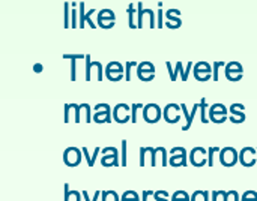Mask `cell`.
I'll list each match as a JSON object with an SVG mask.
<instances>
[{
    "label": "cell",
    "instance_id": "obj_14",
    "mask_svg": "<svg viewBox=\"0 0 257 201\" xmlns=\"http://www.w3.org/2000/svg\"><path fill=\"white\" fill-rule=\"evenodd\" d=\"M146 164L155 167L157 165V149L154 147H142L140 149V167Z\"/></svg>",
    "mask_w": 257,
    "mask_h": 201
},
{
    "label": "cell",
    "instance_id": "obj_51",
    "mask_svg": "<svg viewBox=\"0 0 257 201\" xmlns=\"http://www.w3.org/2000/svg\"><path fill=\"white\" fill-rule=\"evenodd\" d=\"M104 110H110V105H108V104H96V105H95V108H93V111H95V113H98V111H104Z\"/></svg>",
    "mask_w": 257,
    "mask_h": 201
},
{
    "label": "cell",
    "instance_id": "obj_11",
    "mask_svg": "<svg viewBox=\"0 0 257 201\" xmlns=\"http://www.w3.org/2000/svg\"><path fill=\"white\" fill-rule=\"evenodd\" d=\"M181 110H182V108H181L178 104H169V105L164 108V111H163L164 120H166L167 123H170V125L178 123V122L181 120Z\"/></svg>",
    "mask_w": 257,
    "mask_h": 201
},
{
    "label": "cell",
    "instance_id": "obj_46",
    "mask_svg": "<svg viewBox=\"0 0 257 201\" xmlns=\"http://www.w3.org/2000/svg\"><path fill=\"white\" fill-rule=\"evenodd\" d=\"M163 18H164V11L160 8V11H158V17H157V27H158V29H163V26H164Z\"/></svg>",
    "mask_w": 257,
    "mask_h": 201
},
{
    "label": "cell",
    "instance_id": "obj_44",
    "mask_svg": "<svg viewBox=\"0 0 257 201\" xmlns=\"http://www.w3.org/2000/svg\"><path fill=\"white\" fill-rule=\"evenodd\" d=\"M194 78L197 81H208L212 78V74H203V72H194Z\"/></svg>",
    "mask_w": 257,
    "mask_h": 201
},
{
    "label": "cell",
    "instance_id": "obj_25",
    "mask_svg": "<svg viewBox=\"0 0 257 201\" xmlns=\"http://www.w3.org/2000/svg\"><path fill=\"white\" fill-rule=\"evenodd\" d=\"M194 72H203V74H211L212 72V68L209 63L206 62H199L194 65Z\"/></svg>",
    "mask_w": 257,
    "mask_h": 201
},
{
    "label": "cell",
    "instance_id": "obj_22",
    "mask_svg": "<svg viewBox=\"0 0 257 201\" xmlns=\"http://www.w3.org/2000/svg\"><path fill=\"white\" fill-rule=\"evenodd\" d=\"M81 152H83V155H84V159L87 161V165H89V167H93V165H95V161H96V156L99 155L101 149H99V147H96V149H95V152H93V155H90V153H89V150H87L86 147H83V149H81Z\"/></svg>",
    "mask_w": 257,
    "mask_h": 201
},
{
    "label": "cell",
    "instance_id": "obj_3",
    "mask_svg": "<svg viewBox=\"0 0 257 201\" xmlns=\"http://www.w3.org/2000/svg\"><path fill=\"white\" fill-rule=\"evenodd\" d=\"M220 162L224 167H233L239 162V153L233 147H224L220 150Z\"/></svg>",
    "mask_w": 257,
    "mask_h": 201
},
{
    "label": "cell",
    "instance_id": "obj_38",
    "mask_svg": "<svg viewBox=\"0 0 257 201\" xmlns=\"http://www.w3.org/2000/svg\"><path fill=\"white\" fill-rule=\"evenodd\" d=\"M105 78L110 81H120L123 77V72H105Z\"/></svg>",
    "mask_w": 257,
    "mask_h": 201
},
{
    "label": "cell",
    "instance_id": "obj_36",
    "mask_svg": "<svg viewBox=\"0 0 257 201\" xmlns=\"http://www.w3.org/2000/svg\"><path fill=\"white\" fill-rule=\"evenodd\" d=\"M206 108H208V102H206V98H202L200 99V111H202V122L206 125L209 122V119L206 117Z\"/></svg>",
    "mask_w": 257,
    "mask_h": 201
},
{
    "label": "cell",
    "instance_id": "obj_40",
    "mask_svg": "<svg viewBox=\"0 0 257 201\" xmlns=\"http://www.w3.org/2000/svg\"><path fill=\"white\" fill-rule=\"evenodd\" d=\"M120 155H122V158H120V165H122V167H126V140L122 141Z\"/></svg>",
    "mask_w": 257,
    "mask_h": 201
},
{
    "label": "cell",
    "instance_id": "obj_27",
    "mask_svg": "<svg viewBox=\"0 0 257 201\" xmlns=\"http://www.w3.org/2000/svg\"><path fill=\"white\" fill-rule=\"evenodd\" d=\"M101 198H102V201H120L116 191H102Z\"/></svg>",
    "mask_w": 257,
    "mask_h": 201
},
{
    "label": "cell",
    "instance_id": "obj_34",
    "mask_svg": "<svg viewBox=\"0 0 257 201\" xmlns=\"http://www.w3.org/2000/svg\"><path fill=\"white\" fill-rule=\"evenodd\" d=\"M78 3H75V2H72V14H71V27L72 29H75L77 26H78V20H80V17H77V6Z\"/></svg>",
    "mask_w": 257,
    "mask_h": 201
},
{
    "label": "cell",
    "instance_id": "obj_30",
    "mask_svg": "<svg viewBox=\"0 0 257 201\" xmlns=\"http://www.w3.org/2000/svg\"><path fill=\"white\" fill-rule=\"evenodd\" d=\"M120 201H140V197L136 191H125L120 197Z\"/></svg>",
    "mask_w": 257,
    "mask_h": 201
},
{
    "label": "cell",
    "instance_id": "obj_15",
    "mask_svg": "<svg viewBox=\"0 0 257 201\" xmlns=\"http://www.w3.org/2000/svg\"><path fill=\"white\" fill-rule=\"evenodd\" d=\"M256 153V149H253V147H244L241 150V153H239V162H241V165H244V167H254V164L257 162Z\"/></svg>",
    "mask_w": 257,
    "mask_h": 201
},
{
    "label": "cell",
    "instance_id": "obj_19",
    "mask_svg": "<svg viewBox=\"0 0 257 201\" xmlns=\"http://www.w3.org/2000/svg\"><path fill=\"white\" fill-rule=\"evenodd\" d=\"M166 68H167V71H169V75H170V80L172 81H176L178 80V74L181 72V75H184V65L181 63V62H178L176 63V68L173 69L172 68V63L170 62H166Z\"/></svg>",
    "mask_w": 257,
    "mask_h": 201
},
{
    "label": "cell",
    "instance_id": "obj_6",
    "mask_svg": "<svg viewBox=\"0 0 257 201\" xmlns=\"http://www.w3.org/2000/svg\"><path fill=\"white\" fill-rule=\"evenodd\" d=\"M81 155L83 152L77 147H68L63 153V162L65 165L74 168V167H78L80 162H81Z\"/></svg>",
    "mask_w": 257,
    "mask_h": 201
},
{
    "label": "cell",
    "instance_id": "obj_9",
    "mask_svg": "<svg viewBox=\"0 0 257 201\" xmlns=\"http://www.w3.org/2000/svg\"><path fill=\"white\" fill-rule=\"evenodd\" d=\"M190 164L194 167H203L208 164V150L203 147H194L190 152Z\"/></svg>",
    "mask_w": 257,
    "mask_h": 201
},
{
    "label": "cell",
    "instance_id": "obj_35",
    "mask_svg": "<svg viewBox=\"0 0 257 201\" xmlns=\"http://www.w3.org/2000/svg\"><path fill=\"white\" fill-rule=\"evenodd\" d=\"M218 152H220L218 147H209V150H208V165L209 167H214V164H215V153H218Z\"/></svg>",
    "mask_w": 257,
    "mask_h": 201
},
{
    "label": "cell",
    "instance_id": "obj_20",
    "mask_svg": "<svg viewBox=\"0 0 257 201\" xmlns=\"http://www.w3.org/2000/svg\"><path fill=\"white\" fill-rule=\"evenodd\" d=\"M111 108L110 110H104V111H98L93 113V122L96 123H110L111 122Z\"/></svg>",
    "mask_w": 257,
    "mask_h": 201
},
{
    "label": "cell",
    "instance_id": "obj_10",
    "mask_svg": "<svg viewBox=\"0 0 257 201\" xmlns=\"http://www.w3.org/2000/svg\"><path fill=\"white\" fill-rule=\"evenodd\" d=\"M113 117L117 123L123 125L131 120V108L126 104H117L113 108Z\"/></svg>",
    "mask_w": 257,
    "mask_h": 201
},
{
    "label": "cell",
    "instance_id": "obj_26",
    "mask_svg": "<svg viewBox=\"0 0 257 201\" xmlns=\"http://www.w3.org/2000/svg\"><path fill=\"white\" fill-rule=\"evenodd\" d=\"M181 108H182L184 116H185V125L182 126V131H188V129L191 128V125H193V120H191V116H190V113H188V110H187V105H185V104H182V105H181Z\"/></svg>",
    "mask_w": 257,
    "mask_h": 201
},
{
    "label": "cell",
    "instance_id": "obj_12",
    "mask_svg": "<svg viewBox=\"0 0 257 201\" xmlns=\"http://www.w3.org/2000/svg\"><path fill=\"white\" fill-rule=\"evenodd\" d=\"M166 15V27L167 29H179L182 26V20L179 18L181 17V11L179 9H169L164 12Z\"/></svg>",
    "mask_w": 257,
    "mask_h": 201
},
{
    "label": "cell",
    "instance_id": "obj_18",
    "mask_svg": "<svg viewBox=\"0 0 257 201\" xmlns=\"http://www.w3.org/2000/svg\"><path fill=\"white\" fill-rule=\"evenodd\" d=\"M63 59H66V60H71V81H75L77 80V65H75V62L77 60H80V59H86V54H63Z\"/></svg>",
    "mask_w": 257,
    "mask_h": 201
},
{
    "label": "cell",
    "instance_id": "obj_17",
    "mask_svg": "<svg viewBox=\"0 0 257 201\" xmlns=\"http://www.w3.org/2000/svg\"><path fill=\"white\" fill-rule=\"evenodd\" d=\"M86 81H90V78H92V74H90V69L92 68H95L96 69V75H98V80L99 81H102V65L99 63V62H92L90 60V56L89 54H86Z\"/></svg>",
    "mask_w": 257,
    "mask_h": 201
},
{
    "label": "cell",
    "instance_id": "obj_32",
    "mask_svg": "<svg viewBox=\"0 0 257 201\" xmlns=\"http://www.w3.org/2000/svg\"><path fill=\"white\" fill-rule=\"evenodd\" d=\"M157 153L161 156V165L167 167L169 165V158H167V149L166 147H157ZM157 155V156H158Z\"/></svg>",
    "mask_w": 257,
    "mask_h": 201
},
{
    "label": "cell",
    "instance_id": "obj_2",
    "mask_svg": "<svg viewBox=\"0 0 257 201\" xmlns=\"http://www.w3.org/2000/svg\"><path fill=\"white\" fill-rule=\"evenodd\" d=\"M161 117H163V111H161L160 105H157V104L145 105V108H143V120L146 123H151V125L158 123L161 120Z\"/></svg>",
    "mask_w": 257,
    "mask_h": 201
},
{
    "label": "cell",
    "instance_id": "obj_24",
    "mask_svg": "<svg viewBox=\"0 0 257 201\" xmlns=\"http://www.w3.org/2000/svg\"><path fill=\"white\" fill-rule=\"evenodd\" d=\"M93 14H95V9H90V11L84 15V18H81V20H80L78 27H80V29H84V24H86V23H89V26H90L92 29H95V27H96V24L92 21V15H93Z\"/></svg>",
    "mask_w": 257,
    "mask_h": 201
},
{
    "label": "cell",
    "instance_id": "obj_49",
    "mask_svg": "<svg viewBox=\"0 0 257 201\" xmlns=\"http://www.w3.org/2000/svg\"><path fill=\"white\" fill-rule=\"evenodd\" d=\"M81 194H83V198H84V201H98V198H99V195H101V191H95V195H93V198H92V200H89L87 191H83Z\"/></svg>",
    "mask_w": 257,
    "mask_h": 201
},
{
    "label": "cell",
    "instance_id": "obj_8",
    "mask_svg": "<svg viewBox=\"0 0 257 201\" xmlns=\"http://www.w3.org/2000/svg\"><path fill=\"white\" fill-rule=\"evenodd\" d=\"M116 15L111 9H101L96 17V23L101 29H111L114 26Z\"/></svg>",
    "mask_w": 257,
    "mask_h": 201
},
{
    "label": "cell",
    "instance_id": "obj_52",
    "mask_svg": "<svg viewBox=\"0 0 257 201\" xmlns=\"http://www.w3.org/2000/svg\"><path fill=\"white\" fill-rule=\"evenodd\" d=\"M71 191H69V186L68 183H65V201H71Z\"/></svg>",
    "mask_w": 257,
    "mask_h": 201
},
{
    "label": "cell",
    "instance_id": "obj_47",
    "mask_svg": "<svg viewBox=\"0 0 257 201\" xmlns=\"http://www.w3.org/2000/svg\"><path fill=\"white\" fill-rule=\"evenodd\" d=\"M224 63L223 62H215L214 63V75H212V80L214 81H218V69H220V66H223Z\"/></svg>",
    "mask_w": 257,
    "mask_h": 201
},
{
    "label": "cell",
    "instance_id": "obj_43",
    "mask_svg": "<svg viewBox=\"0 0 257 201\" xmlns=\"http://www.w3.org/2000/svg\"><path fill=\"white\" fill-rule=\"evenodd\" d=\"M71 111H74V104H66L65 105V123L71 122Z\"/></svg>",
    "mask_w": 257,
    "mask_h": 201
},
{
    "label": "cell",
    "instance_id": "obj_48",
    "mask_svg": "<svg viewBox=\"0 0 257 201\" xmlns=\"http://www.w3.org/2000/svg\"><path fill=\"white\" fill-rule=\"evenodd\" d=\"M101 152H102V155H119V150L116 147H105Z\"/></svg>",
    "mask_w": 257,
    "mask_h": 201
},
{
    "label": "cell",
    "instance_id": "obj_28",
    "mask_svg": "<svg viewBox=\"0 0 257 201\" xmlns=\"http://www.w3.org/2000/svg\"><path fill=\"white\" fill-rule=\"evenodd\" d=\"M209 192L208 191H196L191 195V201H209Z\"/></svg>",
    "mask_w": 257,
    "mask_h": 201
},
{
    "label": "cell",
    "instance_id": "obj_5",
    "mask_svg": "<svg viewBox=\"0 0 257 201\" xmlns=\"http://www.w3.org/2000/svg\"><path fill=\"white\" fill-rule=\"evenodd\" d=\"M227 113H229V110L223 104H214L209 108V120L217 125L224 123L227 120Z\"/></svg>",
    "mask_w": 257,
    "mask_h": 201
},
{
    "label": "cell",
    "instance_id": "obj_31",
    "mask_svg": "<svg viewBox=\"0 0 257 201\" xmlns=\"http://www.w3.org/2000/svg\"><path fill=\"white\" fill-rule=\"evenodd\" d=\"M137 72H155V66L151 62H142L137 66Z\"/></svg>",
    "mask_w": 257,
    "mask_h": 201
},
{
    "label": "cell",
    "instance_id": "obj_7",
    "mask_svg": "<svg viewBox=\"0 0 257 201\" xmlns=\"http://www.w3.org/2000/svg\"><path fill=\"white\" fill-rule=\"evenodd\" d=\"M170 161L169 164L172 167H187L188 161H187V150L184 147H173L170 150Z\"/></svg>",
    "mask_w": 257,
    "mask_h": 201
},
{
    "label": "cell",
    "instance_id": "obj_50",
    "mask_svg": "<svg viewBox=\"0 0 257 201\" xmlns=\"http://www.w3.org/2000/svg\"><path fill=\"white\" fill-rule=\"evenodd\" d=\"M193 69V62H190L188 65H187V68H185V71H184V75H182V81H187L188 80V75H190V71Z\"/></svg>",
    "mask_w": 257,
    "mask_h": 201
},
{
    "label": "cell",
    "instance_id": "obj_45",
    "mask_svg": "<svg viewBox=\"0 0 257 201\" xmlns=\"http://www.w3.org/2000/svg\"><path fill=\"white\" fill-rule=\"evenodd\" d=\"M134 65H137L136 62H126L125 63V66H126V72H125V80L126 81H130L131 80V69H133V66Z\"/></svg>",
    "mask_w": 257,
    "mask_h": 201
},
{
    "label": "cell",
    "instance_id": "obj_13",
    "mask_svg": "<svg viewBox=\"0 0 257 201\" xmlns=\"http://www.w3.org/2000/svg\"><path fill=\"white\" fill-rule=\"evenodd\" d=\"M242 72H244V68L238 62H230L226 65V78L229 81H239L242 78Z\"/></svg>",
    "mask_w": 257,
    "mask_h": 201
},
{
    "label": "cell",
    "instance_id": "obj_21",
    "mask_svg": "<svg viewBox=\"0 0 257 201\" xmlns=\"http://www.w3.org/2000/svg\"><path fill=\"white\" fill-rule=\"evenodd\" d=\"M101 164L104 167H119V155H104L101 158Z\"/></svg>",
    "mask_w": 257,
    "mask_h": 201
},
{
    "label": "cell",
    "instance_id": "obj_55",
    "mask_svg": "<svg viewBox=\"0 0 257 201\" xmlns=\"http://www.w3.org/2000/svg\"><path fill=\"white\" fill-rule=\"evenodd\" d=\"M256 150H257V149H256Z\"/></svg>",
    "mask_w": 257,
    "mask_h": 201
},
{
    "label": "cell",
    "instance_id": "obj_42",
    "mask_svg": "<svg viewBox=\"0 0 257 201\" xmlns=\"http://www.w3.org/2000/svg\"><path fill=\"white\" fill-rule=\"evenodd\" d=\"M142 108H145L143 104H133V113H131L133 123H137V110H142Z\"/></svg>",
    "mask_w": 257,
    "mask_h": 201
},
{
    "label": "cell",
    "instance_id": "obj_29",
    "mask_svg": "<svg viewBox=\"0 0 257 201\" xmlns=\"http://www.w3.org/2000/svg\"><path fill=\"white\" fill-rule=\"evenodd\" d=\"M105 72H123V65H120L119 62H110L105 66Z\"/></svg>",
    "mask_w": 257,
    "mask_h": 201
},
{
    "label": "cell",
    "instance_id": "obj_16",
    "mask_svg": "<svg viewBox=\"0 0 257 201\" xmlns=\"http://www.w3.org/2000/svg\"><path fill=\"white\" fill-rule=\"evenodd\" d=\"M245 107L242 104H232L230 105V122L232 123H242L245 122Z\"/></svg>",
    "mask_w": 257,
    "mask_h": 201
},
{
    "label": "cell",
    "instance_id": "obj_1",
    "mask_svg": "<svg viewBox=\"0 0 257 201\" xmlns=\"http://www.w3.org/2000/svg\"><path fill=\"white\" fill-rule=\"evenodd\" d=\"M145 17L149 18V27L155 29L157 23H155V12L152 9H143V2L137 3V29H143L145 27Z\"/></svg>",
    "mask_w": 257,
    "mask_h": 201
},
{
    "label": "cell",
    "instance_id": "obj_53",
    "mask_svg": "<svg viewBox=\"0 0 257 201\" xmlns=\"http://www.w3.org/2000/svg\"><path fill=\"white\" fill-rule=\"evenodd\" d=\"M149 195H154V191H143V194H142V201H148Z\"/></svg>",
    "mask_w": 257,
    "mask_h": 201
},
{
    "label": "cell",
    "instance_id": "obj_54",
    "mask_svg": "<svg viewBox=\"0 0 257 201\" xmlns=\"http://www.w3.org/2000/svg\"><path fill=\"white\" fill-rule=\"evenodd\" d=\"M33 71H35V72H42V65H41V63H36V65L33 66Z\"/></svg>",
    "mask_w": 257,
    "mask_h": 201
},
{
    "label": "cell",
    "instance_id": "obj_4",
    "mask_svg": "<svg viewBox=\"0 0 257 201\" xmlns=\"http://www.w3.org/2000/svg\"><path fill=\"white\" fill-rule=\"evenodd\" d=\"M74 122L75 123H81V122H86V123H90L93 120L92 114H90V105L89 104H74Z\"/></svg>",
    "mask_w": 257,
    "mask_h": 201
},
{
    "label": "cell",
    "instance_id": "obj_33",
    "mask_svg": "<svg viewBox=\"0 0 257 201\" xmlns=\"http://www.w3.org/2000/svg\"><path fill=\"white\" fill-rule=\"evenodd\" d=\"M172 201H191V197L185 191H176L172 195Z\"/></svg>",
    "mask_w": 257,
    "mask_h": 201
},
{
    "label": "cell",
    "instance_id": "obj_37",
    "mask_svg": "<svg viewBox=\"0 0 257 201\" xmlns=\"http://www.w3.org/2000/svg\"><path fill=\"white\" fill-rule=\"evenodd\" d=\"M69 2H65V9H63V12H65V23H63V26H65V29H69L71 27V14H69Z\"/></svg>",
    "mask_w": 257,
    "mask_h": 201
},
{
    "label": "cell",
    "instance_id": "obj_23",
    "mask_svg": "<svg viewBox=\"0 0 257 201\" xmlns=\"http://www.w3.org/2000/svg\"><path fill=\"white\" fill-rule=\"evenodd\" d=\"M126 12H128V26H130V29H137V23H136V9H134V5L133 3H130L128 5V9H126Z\"/></svg>",
    "mask_w": 257,
    "mask_h": 201
},
{
    "label": "cell",
    "instance_id": "obj_41",
    "mask_svg": "<svg viewBox=\"0 0 257 201\" xmlns=\"http://www.w3.org/2000/svg\"><path fill=\"white\" fill-rule=\"evenodd\" d=\"M142 81H152L155 78V72H137Z\"/></svg>",
    "mask_w": 257,
    "mask_h": 201
},
{
    "label": "cell",
    "instance_id": "obj_39",
    "mask_svg": "<svg viewBox=\"0 0 257 201\" xmlns=\"http://www.w3.org/2000/svg\"><path fill=\"white\" fill-rule=\"evenodd\" d=\"M241 201H257L256 191H245L241 197Z\"/></svg>",
    "mask_w": 257,
    "mask_h": 201
}]
</instances>
